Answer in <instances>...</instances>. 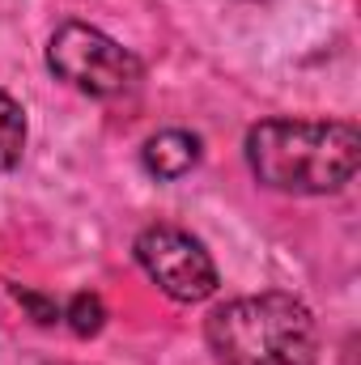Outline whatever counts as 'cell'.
Instances as JSON below:
<instances>
[{
    "label": "cell",
    "instance_id": "7",
    "mask_svg": "<svg viewBox=\"0 0 361 365\" xmlns=\"http://www.w3.org/2000/svg\"><path fill=\"white\" fill-rule=\"evenodd\" d=\"M64 319H68V327H73L77 336H93V331H102V319H106L102 297H98V293H77V297L68 302Z\"/></svg>",
    "mask_w": 361,
    "mask_h": 365
},
{
    "label": "cell",
    "instance_id": "4",
    "mask_svg": "<svg viewBox=\"0 0 361 365\" xmlns=\"http://www.w3.org/2000/svg\"><path fill=\"white\" fill-rule=\"evenodd\" d=\"M136 264L175 302H204L217 293V264L200 247V238H191L187 230H175V225L141 230Z\"/></svg>",
    "mask_w": 361,
    "mask_h": 365
},
{
    "label": "cell",
    "instance_id": "8",
    "mask_svg": "<svg viewBox=\"0 0 361 365\" xmlns=\"http://www.w3.org/2000/svg\"><path fill=\"white\" fill-rule=\"evenodd\" d=\"M17 302H21L39 323H56V319H60V306H56V302H43V297H34V293H26V289H17Z\"/></svg>",
    "mask_w": 361,
    "mask_h": 365
},
{
    "label": "cell",
    "instance_id": "1",
    "mask_svg": "<svg viewBox=\"0 0 361 365\" xmlns=\"http://www.w3.org/2000/svg\"><path fill=\"white\" fill-rule=\"evenodd\" d=\"M251 175L289 195H327L357 175L361 136L336 119H264L247 132Z\"/></svg>",
    "mask_w": 361,
    "mask_h": 365
},
{
    "label": "cell",
    "instance_id": "3",
    "mask_svg": "<svg viewBox=\"0 0 361 365\" xmlns=\"http://www.w3.org/2000/svg\"><path fill=\"white\" fill-rule=\"evenodd\" d=\"M47 68L90 98H123L141 86V60L111 34L64 21L47 43Z\"/></svg>",
    "mask_w": 361,
    "mask_h": 365
},
{
    "label": "cell",
    "instance_id": "2",
    "mask_svg": "<svg viewBox=\"0 0 361 365\" xmlns=\"http://www.w3.org/2000/svg\"><path fill=\"white\" fill-rule=\"evenodd\" d=\"M208 349L221 365H315V314L289 293H260L225 302L208 314Z\"/></svg>",
    "mask_w": 361,
    "mask_h": 365
},
{
    "label": "cell",
    "instance_id": "6",
    "mask_svg": "<svg viewBox=\"0 0 361 365\" xmlns=\"http://www.w3.org/2000/svg\"><path fill=\"white\" fill-rule=\"evenodd\" d=\"M26 149V110L13 93L0 90V170H13Z\"/></svg>",
    "mask_w": 361,
    "mask_h": 365
},
{
    "label": "cell",
    "instance_id": "5",
    "mask_svg": "<svg viewBox=\"0 0 361 365\" xmlns=\"http://www.w3.org/2000/svg\"><path fill=\"white\" fill-rule=\"evenodd\" d=\"M141 162H145V170H149L153 179H183V175L200 162V136L179 132V128L158 132V136L145 140Z\"/></svg>",
    "mask_w": 361,
    "mask_h": 365
}]
</instances>
